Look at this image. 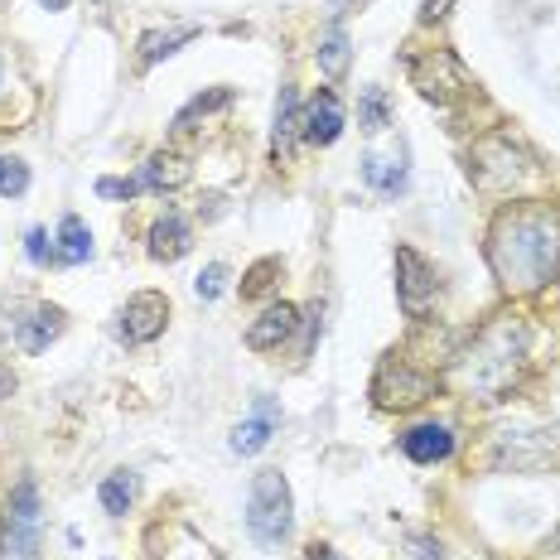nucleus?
<instances>
[{
    "mask_svg": "<svg viewBox=\"0 0 560 560\" xmlns=\"http://www.w3.org/2000/svg\"><path fill=\"white\" fill-rule=\"evenodd\" d=\"M88 256H92V232H88L83 218L68 213L63 223H58V261H63V266H83Z\"/></svg>",
    "mask_w": 560,
    "mask_h": 560,
    "instance_id": "nucleus-21",
    "label": "nucleus"
},
{
    "mask_svg": "<svg viewBox=\"0 0 560 560\" xmlns=\"http://www.w3.org/2000/svg\"><path fill=\"white\" fill-rule=\"evenodd\" d=\"M556 459H560V425L556 430H508L493 454L498 469H512V474L546 469V464H556Z\"/></svg>",
    "mask_w": 560,
    "mask_h": 560,
    "instance_id": "nucleus-8",
    "label": "nucleus"
},
{
    "mask_svg": "<svg viewBox=\"0 0 560 560\" xmlns=\"http://www.w3.org/2000/svg\"><path fill=\"white\" fill-rule=\"evenodd\" d=\"M295 324H300V310L280 300V305H271V310H266L261 319H256L252 329H247V348H256V353H271V348H280L290 334H295Z\"/></svg>",
    "mask_w": 560,
    "mask_h": 560,
    "instance_id": "nucleus-14",
    "label": "nucleus"
},
{
    "mask_svg": "<svg viewBox=\"0 0 560 560\" xmlns=\"http://www.w3.org/2000/svg\"><path fill=\"white\" fill-rule=\"evenodd\" d=\"M372 396H377L382 411H411V406L435 396V377L411 368L401 353H387L377 368V377H372Z\"/></svg>",
    "mask_w": 560,
    "mask_h": 560,
    "instance_id": "nucleus-5",
    "label": "nucleus"
},
{
    "mask_svg": "<svg viewBox=\"0 0 560 560\" xmlns=\"http://www.w3.org/2000/svg\"><path fill=\"white\" fill-rule=\"evenodd\" d=\"M469 179L483 194H517V189H527V184L541 179V174H536V165L508 136H493V140H483V145H474Z\"/></svg>",
    "mask_w": 560,
    "mask_h": 560,
    "instance_id": "nucleus-4",
    "label": "nucleus"
},
{
    "mask_svg": "<svg viewBox=\"0 0 560 560\" xmlns=\"http://www.w3.org/2000/svg\"><path fill=\"white\" fill-rule=\"evenodd\" d=\"M232 102V88H213V92H198V97L184 107L179 116H174V131H194L203 116H213V112H223Z\"/></svg>",
    "mask_w": 560,
    "mask_h": 560,
    "instance_id": "nucleus-23",
    "label": "nucleus"
},
{
    "mask_svg": "<svg viewBox=\"0 0 560 560\" xmlns=\"http://www.w3.org/2000/svg\"><path fill=\"white\" fill-rule=\"evenodd\" d=\"M97 194L102 198H136L140 179H97Z\"/></svg>",
    "mask_w": 560,
    "mask_h": 560,
    "instance_id": "nucleus-31",
    "label": "nucleus"
},
{
    "mask_svg": "<svg viewBox=\"0 0 560 560\" xmlns=\"http://www.w3.org/2000/svg\"><path fill=\"white\" fill-rule=\"evenodd\" d=\"M450 5H454V0H425V5H420V15H425V20H440Z\"/></svg>",
    "mask_w": 560,
    "mask_h": 560,
    "instance_id": "nucleus-32",
    "label": "nucleus"
},
{
    "mask_svg": "<svg viewBox=\"0 0 560 560\" xmlns=\"http://www.w3.org/2000/svg\"><path fill=\"white\" fill-rule=\"evenodd\" d=\"M343 126H348L343 102H338L329 88H319L310 102V112H305V140L310 145H334V140L343 136Z\"/></svg>",
    "mask_w": 560,
    "mask_h": 560,
    "instance_id": "nucleus-13",
    "label": "nucleus"
},
{
    "mask_svg": "<svg viewBox=\"0 0 560 560\" xmlns=\"http://www.w3.org/2000/svg\"><path fill=\"white\" fill-rule=\"evenodd\" d=\"M170 324V300L160 290H136L131 300L121 305V338L126 343H150L160 338Z\"/></svg>",
    "mask_w": 560,
    "mask_h": 560,
    "instance_id": "nucleus-10",
    "label": "nucleus"
},
{
    "mask_svg": "<svg viewBox=\"0 0 560 560\" xmlns=\"http://www.w3.org/2000/svg\"><path fill=\"white\" fill-rule=\"evenodd\" d=\"M295 136H305L300 97H295V88H280V102H276V131H271V155H276V165H280V160H290V150H295Z\"/></svg>",
    "mask_w": 560,
    "mask_h": 560,
    "instance_id": "nucleus-18",
    "label": "nucleus"
},
{
    "mask_svg": "<svg viewBox=\"0 0 560 560\" xmlns=\"http://www.w3.org/2000/svg\"><path fill=\"white\" fill-rule=\"evenodd\" d=\"M165 560H218L213 551H208L203 541H198L194 532H179V551H170Z\"/></svg>",
    "mask_w": 560,
    "mask_h": 560,
    "instance_id": "nucleus-30",
    "label": "nucleus"
},
{
    "mask_svg": "<svg viewBox=\"0 0 560 560\" xmlns=\"http://www.w3.org/2000/svg\"><path fill=\"white\" fill-rule=\"evenodd\" d=\"M198 25H170V30H145L140 34V63H160V58H170V54H179L184 44H194L198 39Z\"/></svg>",
    "mask_w": 560,
    "mask_h": 560,
    "instance_id": "nucleus-20",
    "label": "nucleus"
},
{
    "mask_svg": "<svg viewBox=\"0 0 560 560\" xmlns=\"http://www.w3.org/2000/svg\"><path fill=\"white\" fill-rule=\"evenodd\" d=\"M189 179H194V165H189V160L174 155V150H155V155L145 160V174H140V189L174 194V189H184Z\"/></svg>",
    "mask_w": 560,
    "mask_h": 560,
    "instance_id": "nucleus-15",
    "label": "nucleus"
},
{
    "mask_svg": "<svg viewBox=\"0 0 560 560\" xmlns=\"http://www.w3.org/2000/svg\"><path fill=\"white\" fill-rule=\"evenodd\" d=\"M25 252H30V261H34V266H49V261H58V247H54L49 237H44V228H30Z\"/></svg>",
    "mask_w": 560,
    "mask_h": 560,
    "instance_id": "nucleus-29",
    "label": "nucleus"
},
{
    "mask_svg": "<svg viewBox=\"0 0 560 560\" xmlns=\"http://www.w3.org/2000/svg\"><path fill=\"white\" fill-rule=\"evenodd\" d=\"M136 493H140V483H136V474L131 469H116L107 483H102V508L112 512V517H126L131 512V503H136Z\"/></svg>",
    "mask_w": 560,
    "mask_h": 560,
    "instance_id": "nucleus-22",
    "label": "nucleus"
},
{
    "mask_svg": "<svg viewBox=\"0 0 560 560\" xmlns=\"http://www.w3.org/2000/svg\"><path fill=\"white\" fill-rule=\"evenodd\" d=\"M406 68H411V83L420 88V97L435 102V107H450L454 97H464V92L474 88L469 73H464V63L450 49H430L425 58H411Z\"/></svg>",
    "mask_w": 560,
    "mask_h": 560,
    "instance_id": "nucleus-6",
    "label": "nucleus"
},
{
    "mask_svg": "<svg viewBox=\"0 0 560 560\" xmlns=\"http://www.w3.org/2000/svg\"><path fill=\"white\" fill-rule=\"evenodd\" d=\"M401 450H406L411 464H440V459L454 454V435L445 425H416V430L401 435Z\"/></svg>",
    "mask_w": 560,
    "mask_h": 560,
    "instance_id": "nucleus-19",
    "label": "nucleus"
},
{
    "mask_svg": "<svg viewBox=\"0 0 560 560\" xmlns=\"http://www.w3.org/2000/svg\"><path fill=\"white\" fill-rule=\"evenodd\" d=\"M271 276H280V261H271V256H266V261H256L252 271H247V285H242V295H261V290H271Z\"/></svg>",
    "mask_w": 560,
    "mask_h": 560,
    "instance_id": "nucleus-28",
    "label": "nucleus"
},
{
    "mask_svg": "<svg viewBox=\"0 0 560 560\" xmlns=\"http://www.w3.org/2000/svg\"><path fill=\"white\" fill-rule=\"evenodd\" d=\"M488 261L512 295L551 285L560 276V213L546 203H512L493 218L488 232Z\"/></svg>",
    "mask_w": 560,
    "mask_h": 560,
    "instance_id": "nucleus-1",
    "label": "nucleus"
},
{
    "mask_svg": "<svg viewBox=\"0 0 560 560\" xmlns=\"http://www.w3.org/2000/svg\"><path fill=\"white\" fill-rule=\"evenodd\" d=\"M290 522H295V512H290L285 474L261 469L252 478V498H247V532H252V541L261 546V551H276V546H285Z\"/></svg>",
    "mask_w": 560,
    "mask_h": 560,
    "instance_id": "nucleus-3",
    "label": "nucleus"
},
{
    "mask_svg": "<svg viewBox=\"0 0 560 560\" xmlns=\"http://www.w3.org/2000/svg\"><path fill=\"white\" fill-rule=\"evenodd\" d=\"M310 560H343L334 546H310Z\"/></svg>",
    "mask_w": 560,
    "mask_h": 560,
    "instance_id": "nucleus-34",
    "label": "nucleus"
},
{
    "mask_svg": "<svg viewBox=\"0 0 560 560\" xmlns=\"http://www.w3.org/2000/svg\"><path fill=\"white\" fill-rule=\"evenodd\" d=\"M358 126H363V131H382V126H392V107H387V92H382V88H363Z\"/></svg>",
    "mask_w": 560,
    "mask_h": 560,
    "instance_id": "nucleus-25",
    "label": "nucleus"
},
{
    "mask_svg": "<svg viewBox=\"0 0 560 560\" xmlns=\"http://www.w3.org/2000/svg\"><path fill=\"white\" fill-rule=\"evenodd\" d=\"M396 300H401L406 319H425L440 300L435 266H430L416 247H396Z\"/></svg>",
    "mask_w": 560,
    "mask_h": 560,
    "instance_id": "nucleus-7",
    "label": "nucleus"
},
{
    "mask_svg": "<svg viewBox=\"0 0 560 560\" xmlns=\"http://www.w3.org/2000/svg\"><path fill=\"white\" fill-rule=\"evenodd\" d=\"M34 551H39V488L34 478H20L10 493V536L0 560H34Z\"/></svg>",
    "mask_w": 560,
    "mask_h": 560,
    "instance_id": "nucleus-9",
    "label": "nucleus"
},
{
    "mask_svg": "<svg viewBox=\"0 0 560 560\" xmlns=\"http://www.w3.org/2000/svg\"><path fill=\"white\" fill-rule=\"evenodd\" d=\"M189 247H194V232H189V223H184L179 213H165L155 228H150V261H179V256H189Z\"/></svg>",
    "mask_w": 560,
    "mask_h": 560,
    "instance_id": "nucleus-17",
    "label": "nucleus"
},
{
    "mask_svg": "<svg viewBox=\"0 0 560 560\" xmlns=\"http://www.w3.org/2000/svg\"><path fill=\"white\" fill-rule=\"evenodd\" d=\"M522 363H527V329L508 319L478 334V343L454 363V372H459V387L474 392L478 401H503L508 387H517Z\"/></svg>",
    "mask_w": 560,
    "mask_h": 560,
    "instance_id": "nucleus-2",
    "label": "nucleus"
},
{
    "mask_svg": "<svg viewBox=\"0 0 560 560\" xmlns=\"http://www.w3.org/2000/svg\"><path fill=\"white\" fill-rule=\"evenodd\" d=\"M25 189H30L25 160H0V198H20Z\"/></svg>",
    "mask_w": 560,
    "mask_h": 560,
    "instance_id": "nucleus-26",
    "label": "nucleus"
},
{
    "mask_svg": "<svg viewBox=\"0 0 560 560\" xmlns=\"http://www.w3.org/2000/svg\"><path fill=\"white\" fill-rule=\"evenodd\" d=\"M280 425V406L276 396H256L252 416L242 420L237 430H232V454H261L266 445H271V430Z\"/></svg>",
    "mask_w": 560,
    "mask_h": 560,
    "instance_id": "nucleus-12",
    "label": "nucleus"
},
{
    "mask_svg": "<svg viewBox=\"0 0 560 560\" xmlns=\"http://www.w3.org/2000/svg\"><path fill=\"white\" fill-rule=\"evenodd\" d=\"M58 334H63V310L58 305H39V310H30L25 319L15 324V343L25 348V353H44Z\"/></svg>",
    "mask_w": 560,
    "mask_h": 560,
    "instance_id": "nucleus-16",
    "label": "nucleus"
},
{
    "mask_svg": "<svg viewBox=\"0 0 560 560\" xmlns=\"http://www.w3.org/2000/svg\"><path fill=\"white\" fill-rule=\"evenodd\" d=\"M363 179L387 198H396L406 189V145L401 140H392L387 150H377V145L363 150Z\"/></svg>",
    "mask_w": 560,
    "mask_h": 560,
    "instance_id": "nucleus-11",
    "label": "nucleus"
},
{
    "mask_svg": "<svg viewBox=\"0 0 560 560\" xmlns=\"http://www.w3.org/2000/svg\"><path fill=\"white\" fill-rule=\"evenodd\" d=\"M10 392H15V372L0 363V396H10Z\"/></svg>",
    "mask_w": 560,
    "mask_h": 560,
    "instance_id": "nucleus-33",
    "label": "nucleus"
},
{
    "mask_svg": "<svg viewBox=\"0 0 560 560\" xmlns=\"http://www.w3.org/2000/svg\"><path fill=\"white\" fill-rule=\"evenodd\" d=\"M44 10H68V0H39Z\"/></svg>",
    "mask_w": 560,
    "mask_h": 560,
    "instance_id": "nucleus-35",
    "label": "nucleus"
},
{
    "mask_svg": "<svg viewBox=\"0 0 560 560\" xmlns=\"http://www.w3.org/2000/svg\"><path fill=\"white\" fill-rule=\"evenodd\" d=\"M223 290H228V266H223V261L203 266V276L194 280V295H198V300H218Z\"/></svg>",
    "mask_w": 560,
    "mask_h": 560,
    "instance_id": "nucleus-27",
    "label": "nucleus"
},
{
    "mask_svg": "<svg viewBox=\"0 0 560 560\" xmlns=\"http://www.w3.org/2000/svg\"><path fill=\"white\" fill-rule=\"evenodd\" d=\"M314 58H319L324 78H343V73H348V58H353V49H348V34L334 25V30L319 39V49H314Z\"/></svg>",
    "mask_w": 560,
    "mask_h": 560,
    "instance_id": "nucleus-24",
    "label": "nucleus"
}]
</instances>
